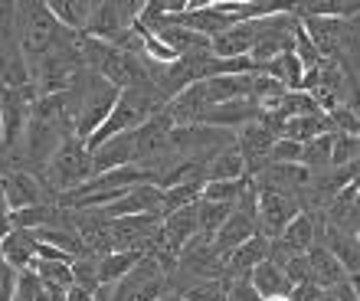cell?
I'll return each mask as SVG.
<instances>
[{
  "label": "cell",
  "mask_w": 360,
  "mask_h": 301,
  "mask_svg": "<svg viewBox=\"0 0 360 301\" xmlns=\"http://www.w3.org/2000/svg\"><path fill=\"white\" fill-rule=\"evenodd\" d=\"M0 193H4L7 213L39 207V203H53V197H49L46 187L39 184L37 174H33V170H23V167H10L0 174Z\"/></svg>",
  "instance_id": "obj_7"
},
{
  "label": "cell",
  "mask_w": 360,
  "mask_h": 301,
  "mask_svg": "<svg viewBox=\"0 0 360 301\" xmlns=\"http://www.w3.org/2000/svg\"><path fill=\"white\" fill-rule=\"evenodd\" d=\"M328 122H331L334 132L357 134L360 138V118H357V108H351V105H338V108H331V112H328Z\"/></svg>",
  "instance_id": "obj_32"
},
{
  "label": "cell",
  "mask_w": 360,
  "mask_h": 301,
  "mask_svg": "<svg viewBox=\"0 0 360 301\" xmlns=\"http://www.w3.org/2000/svg\"><path fill=\"white\" fill-rule=\"evenodd\" d=\"M256 184H262V187H275L282 190V193H292V197H298L302 190H308V184H311V174L302 167V164H269L259 177H252Z\"/></svg>",
  "instance_id": "obj_15"
},
{
  "label": "cell",
  "mask_w": 360,
  "mask_h": 301,
  "mask_svg": "<svg viewBox=\"0 0 360 301\" xmlns=\"http://www.w3.org/2000/svg\"><path fill=\"white\" fill-rule=\"evenodd\" d=\"M66 301H92V295L82 292V288H76V285H72V288H66Z\"/></svg>",
  "instance_id": "obj_38"
},
{
  "label": "cell",
  "mask_w": 360,
  "mask_h": 301,
  "mask_svg": "<svg viewBox=\"0 0 360 301\" xmlns=\"http://www.w3.org/2000/svg\"><path fill=\"white\" fill-rule=\"evenodd\" d=\"M259 118H262V108H259L256 102H249V98H236V102H223V105L207 108V115H203V122L200 124L233 134V128L243 132L246 124H259Z\"/></svg>",
  "instance_id": "obj_8"
},
{
  "label": "cell",
  "mask_w": 360,
  "mask_h": 301,
  "mask_svg": "<svg viewBox=\"0 0 360 301\" xmlns=\"http://www.w3.org/2000/svg\"><path fill=\"white\" fill-rule=\"evenodd\" d=\"M269 164H302V144L288 141V138H278L272 144V150H269Z\"/></svg>",
  "instance_id": "obj_33"
},
{
  "label": "cell",
  "mask_w": 360,
  "mask_h": 301,
  "mask_svg": "<svg viewBox=\"0 0 360 301\" xmlns=\"http://www.w3.org/2000/svg\"><path fill=\"white\" fill-rule=\"evenodd\" d=\"M171 132H174V122L167 118V112L148 118L134 132V167L154 174V180L161 177L171 164H177L171 148Z\"/></svg>",
  "instance_id": "obj_3"
},
{
  "label": "cell",
  "mask_w": 360,
  "mask_h": 301,
  "mask_svg": "<svg viewBox=\"0 0 360 301\" xmlns=\"http://www.w3.org/2000/svg\"><path fill=\"white\" fill-rule=\"evenodd\" d=\"M246 174L239 180H207L203 184V190H200V200H210V203H223V207H233L239 200V193H243V187H246Z\"/></svg>",
  "instance_id": "obj_27"
},
{
  "label": "cell",
  "mask_w": 360,
  "mask_h": 301,
  "mask_svg": "<svg viewBox=\"0 0 360 301\" xmlns=\"http://www.w3.org/2000/svg\"><path fill=\"white\" fill-rule=\"evenodd\" d=\"M275 243L282 245V249H288L292 255L308 252V249L314 245V219H311V213H304L302 210L295 219H288L282 233L275 236Z\"/></svg>",
  "instance_id": "obj_17"
},
{
  "label": "cell",
  "mask_w": 360,
  "mask_h": 301,
  "mask_svg": "<svg viewBox=\"0 0 360 301\" xmlns=\"http://www.w3.org/2000/svg\"><path fill=\"white\" fill-rule=\"evenodd\" d=\"M266 301H288V295H282V298H266Z\"/></svg>",
  "instance_id": "obj_42"
},
{
  "label": "cell",
  "mask_w": 360,
  "mask_h": 301,
  "mask_svg": "<svg viewBox=\"0 0 360 301\" xmlns=\"http://www.w3.org/2000/svg\"><path fill=\"white\" fill-rule=\"evenodd\" d=\"M144 259V252H108L98 255V285H118L134 265Z\"/></svg>",
  "instance_id": "obj_22"
},
{
  "label": "cell",
  "mask_w": 360,
  "mask_h": 301,
  "mask_svg": "<svg viewBox=\"0 0 360 301\" xmlns=\"http://www.w3.org/2000/svg\"><path fill=\"white\" fill-rule=\"evenodd\" d=\"M171 278L161 272V265L144 255L131 272L112 288V301H158L167 295Z\"/></svg>",
  "instance_id": "obj_5"
},
{
  "label": "cell",
  "mask_w": 360,
  "mask_h": 301,
  "mask_svg": "<svg viewBox=\"0 0 360 301\" xmlns=\"http://www.w3.org/2000/svg\"><path fill=\"white\" fill-rule=\"evenodd\" d=\"M275 115L288 122V118H308V115H324V112L318 108V102H314L311 95L298 89V92H285V98L278 102Z\"/></svg>",
  "instance_id": "obj_28"
},
{
  "label": "cell",
  "mask_w": 360,
  "mask_h": 301,
  "mask_svg": "<svg viewBox=\"0 0 360 301\" xmlns=\"http://www.w3.org/2000/svg\"><path fill=\"white\" fill-rule=\"evenodd\" d=\"M304 37L311 39L314 53L321 59H341V49L351 43L357 46V20H321V17H298Z\"/></svg>",
  "instance_id": "obj_4"
},
{
  "label": "cell",
  "mask_w": 360,
  "mask_h": 301,
  "mask_svg": "<svg viewBox=\"0 0 360 301\" xmlns=\"http://www.w3.org/2000/svg\"><path fill=\"white\" fill-rule=\"evenodd\" d=\"M269 243H272V239H266L262 233L249 236L239 249H233V252L223 259V278H226V282L249 278V272H252L259 262H266L269 259Z\"/></svg>",
  "instance_id": "obj_9"
},
{
  "label": "cell",
  "mask_w": 360,
  "mask_h": 301,
  "mask_svg": "<svg viewBox=\"0 0 360 301\" xmlns=\"http://www.w3.org/2000/svg\"><path fill=\"white\" fill-rule=\"evenodd\" d=\"M256 39V20L252 23H233L226 33L210 39V56L213 59H236V56H249Z\"/></svg>",
  "instance_id": "obj_13"
},
{
  "label": "cell",
  "mask_w": 360,
  "mask_h": 301,
  "mask_svg": "<svg viewBox=\"0 0 360 301\" xmlns=\"http://www.w3.org/2000/svg\"><path fill=\"white\" fill-rule=\"evenodd\" d=\"M328 292L334 295V301H360L357 298V282H341V285H334V288H328Z\"/></svg>",
  "instance_id": "obj_36"
},
{
  "label": "cell",
  "mask_w": 360,
  "mask_h": 301,
  "mask_svg": "<svg viewBox=\"0 0 360 301\" xmlns=\"http://www.w3.org/2000/svg\"><path fill=\"white\" fill-rule=\"evenodd\" d=\"M243 174H246V164L239 158L236 144L217 150V154L207 160V180H239Z\"/></svg>",
  "instance_id": "obj_23"
},
{
  "label": "cell",
  "mask_w": 360,
  "mask_h": 301,
  "mask_svg": "<svg viewBox=\"0 0 360 301\" xmlns=\"http://www.w3.org/2000/svg\"><path fill=\"white\" fill-rule=\"evenodd\" d=\"M207 92H203V82L187 85L184 92H177L171 102L164 105L167 118L174 122V128H190V124H200L203 115H207Z\"/></svg>",
  "instance_id": "obj_11"
},
{
  "label": "cell",
  "mask_w": 360,
  "mask_h": 301,
  "mask_svg": "<svg viewBox=\"0 0 360 301\" xmlns=\"http://www.w3.org/2000/svg\"><path fill=\"white\" fill-rule=\"evenodd\" d=\"M46 7L63 30H69V33H82V30L89 27V20H92L95 4H89V0H49Z\"/></svg>",
  "instance_id": "obj_18"
},
{
  "label": "cell",
  "mask_w": 360,
  "mask_h": 301,
  "mask_svg": "<svg viewBox=\"0 0 360 301\" xmlns=\"http://www.w3.org/2000/svg\"><path fill=\"white\" fill-rule=\"evenodd\" d=\"M72 262H49V259H33L30 262V272L39 278V285L46 288H56V292H66L72 288V272H69Z\"/></svg>",
  "instance_id": "obj_25"
},
{
  "label": "cell",
  "mask_w": 360,
  "mask_h": 301,
  "mask_svg": "<svg viewBox=\"0 0 360 301\" xmlns=\"http://www.w3.org/2000/svg\"><path fill=\"white\" fill-rule=\"evenodd\" d=\"M298 213H302L298 197L256 184V229L266 236V239H275V236L285 229V223L295 219Z\"/></svg>",
  "instance_id": "obj_6"
},
{
  "label": "cell",
  "mask_w": 360,
  "mask_h": 301,
  "mask_svg": "<svg viewBox=\"0 0 360 301\" xmlns=\"http://www.w3.org/2000/svg\"><path fill=\"white\" fill-rule=\"evenodd\" d=\"M256 233H259V229H256V219L233 210V213L226 217V223L219 226V233L213 236V249H217L219 259H226L233 249H239V245L246 243L249 236H256Z\"/></svg>",
  "instance_id": "obj_16"
},
{
  "label": "cell",
  "mask_w": 360,
  "mask_h": 301,
  "mask_svg": "<svg viewBox=\"0 0 360 301\" xmlns=\"http://www.w3.org/2000/svg\"><path fill=\"white\" fill-rule=\"evenodd\" d=\"M69 272H72V285H76V288L92 295L95 288H98V255L86 252V255H79V259H72Z\"/></svg>",
  "instance_id": "obj_29"
},
{
  "label": "cell",
  "mask_w": 360,
  "mask_h": 301,
  "mask_svg": "<svg viewBox=\"0 0 360 301\" xmlns=\"http://www.w3.org/2000/svg\"><path fill=\"white\" fill-rule=\"evenodd\" d=\"M193 210H197V236L203 239V243H213V236L219 233V226L226 223V217L233 213V207L210 203V200H197Z\"/></svg>",
  "instance_id": "obj_24"
},
{
  "label": "cell",
  "mask_w": 360,
  "mask_h": 301,
  "mask_svg": "<svg viewBox=\"0 0 360 301\" xmlns=\"http://www.w3.org/2000/svg\"><path fill=\"white\" fill-rule=\"evenodd\" d=\"M360 154V138L357 134H331V167H347V164H357Z\"/></svg>",
  "instance_id": "obj_31"
},
{
  "label": "cell",
  "mask_w": 360,
  "mask_h": 301,
  "mask_svg": "<svg viewBox=\"0 0 360 301\" xmlns=\"http://www.w3.org/2000/svg\"><path fill=\"white\" fill-rule=\"evenodd\" d=\"M357 0H318V4H292L295 17H321V20H357Z\"/></svg>",
  "instance_id": "obj_21"
},
{
  "label": "cell",
  "mask_w": 360,
  "mask_h": 301,
  "mask_svg": "<svg viewBox=\"0 0 360 301\" xmlns=\"http://www.w3.org/2000/svg\"><path fill=\"white\" fill-rule=\"evenodd\" d=\"M200 190H203V180H187V184H177V187L161 190V217L174 213V210L190 207V203H197Z\"/></svg>",
  "instance_id": "obj_26"
},
{
  "label": "cell",
  "mask_w": 360,
  "mask_h": 301,
  "mask_svg": "<svg viewBox=\"0 0 360 301\" xmlns=\"http://www.w3.org/2000/svg\"><path fill=\"white\" fill-rule=\"evenodd\" d=\"M13 30H17L20 53L27 56V63L43 56L63 33L46 4H13Z\"/></svg>",
  "instance_id": "obj_2"
},
{
  "label": "cell",
  "mask_w": 360,
  "mask_h": 301,
  "mask_svg": "<svg viewBox=\"0 0 360 301\" xmlns=\"http://www.w3.org/2000/svg\"><path fill=\"white\" fill-rule=\"evenodd\" d=\"M0 255L4 262L13 269V272H23L33 262V239H30L27 229H10L4 239H0Z\"/></svg>",
  "instance_id": "obj_20"
},
{
  "label": "cell",
  "mask_w": 360,
  "mask_h": 301,
  "mask_svg": "<svg viewBox=\"0 0 360 301\" xmlns=\"http://www.w3.org/2000/svg\"><path fill=\"white\" fill-rule=\"evenodd\" d=\"M226 301H262V298L249 285V278H239V282H226Z\"/></svg>",
  "instance_id": "obj_34"
},
{
  "label": "cell",
  "mask_w": 360,
  "mask_h": 301,
  "mask_svg": "<svg viewBox=\"0 0 360 301\" xmlns=\"http://www.w3.org/2000/svg\"><path fill=\"white\" fill-rule=\"evenodd\" d=\"M304 262H308V272H311V285L314 288H321V292H328V288H334V285L347 282V272H344L341 262H338L324 245L314 243L311 249L304 252Z\"/></svg>",
  "instance_id": "obj_14"
},
{
  "label": "cell",
  "mask_w": 360,
  "mask_h": 301,
  "mask_svg": "<svg viewBox=\"0 0 360 301\" xmlns=\"http://www.w3.org/2000/svg\"><path fill=\"white\" fill-rule=\"evenodd\" d=\"M314 301H334V295H331V292H321V295H318V298H314Z\"/></svg>",
  "instance_id": "obj_40"
},
{
  "label": "cell",
  "mask_w": 360,
  "mask_h": 301,
  "mask_svg": "<svg viewBox=\"0 0 360 301\" xmlns=\"http://www.w3.org/2000/svg\"><path fill=\"white\" fill-rule=\"evenodd\" d=\"M37 177H39V184L46 187L49 197H53V203H56V197L76 190L79 184H86V180L92 177V154H89L86 144L79 141L76 134H69Z\"/></svg>",
  "instance_id": "obj_1"
},
{
  "label": "cell",
  "mask_w": 360,
  "mask_h": 301,
  "mask_svg": "<svg viewBox=\"0 0 360 301\" xmlns=\"http://www.w3.org/2000/svg\"><path fill=\"white\" fill-rule=\"evenodd\" d=\"M249 285L259 292V298H282V295L292 292V285H288V278L282 275V269H275L272 262H259L252 272H249Z\"/></svg>",
  "instance_id": "obj_19"
},
{
  "label": "cell",
  "mask_w": 360,
  "mask_h": 301,
  "mask_svg": "<svg viewBox=\"0 0 360 301\" xmlns=\"http://www.w3.org/2000/svg\"><path fill=\"white\" fill-rule=\"evenodd\" d=\"M158 301H184V298H180V295H171V292H167L164 298H158Z\"/></svg>",
  "instance_id": "obj_41"
},
{
  "label": "cell",
  "mask_w": 360,
  "mask_h": 301,
  "mask_svg": "<svg viewBox=\"0 0 360 301\" xmlns=\"http://www.w3.org/2000/svg\"><path fill=\"white\" fill-rule=\"evenodd\" d=\"M89 154H92V174H108V170L128 167V164H134V132L108 138Z\"/></svg>",
  "instance_id": "obj_12"
},
{
  "label": "cell",
  "mask_w": 360,
  "mask_h": 301,
  "mask_svg": "<svg viewBox=\"0 0 360 301\" xmlns=\"http://www.w3.org/2000/svg\"><path fill=\"white\" fill-rule=\"evenodd\" d=\"M10 229H13V226H10V213H0V239H4Z\"/></svg>",
  "instance_id": "obj_39"
},
{
  "label": "cell",
  "mask_w": 360,
  "mask_h": 301,
  "mask_svg": "<svg viewBox=\"0 0 360 301\" xmlns=\"http://www.w3.org/2000/svg\"><path fill=\"white\" fill-rule=\"evenodd\" d=\"M13 285H17V272L4 265L0 269V301H13Z\"/></svg>",
  "instance_id": "obj_35"
},
{
  "label": "cell",
  "mask_w": 360,
  "mask_h": 301,
  "mask_svg": "<svg viewBox=\"0 0 360 301\" xmlns=\"http://www.w3.org/2000/svg\"><path fill=\"white\" fill-rule=\"evenodd\" d=\"M98 217L105 219H122V217H141V213H158L161 217V190L154 187V184H138L124 193L118 203L105 210H95Z\"/></svg>",
  "instance_id": "obj_10"
},
{
  "label": "cell",
  "mask_w": 360,
  "mask_h": 301,
  "mask_svg": "<svg viewBox=\"0 0 360 301\" xmlns=\"http://www.w3.org/2000/svg\"><path fill=\"white\" fill-rule=\"evenodd\" d=\"M37 301H66V292H56V288H46V285H39Z\"/></svg>",
  "instance_id": "obj_37"
},
{
  "label": "cell",
  "mask_w": 360,
  "mask_h": 301,
  "mask_svg": "<svg viewBox=\"0 0 360 301\" xmlns=\"http://www.w3.org/2000/svg\"><path fill=\"white\" fill-rule=\"evenodd\" d=\"M177 295L184 301H226V278H200Z\"/></svg>",
  "instance_id": "obj_30"
}]
</instances>
